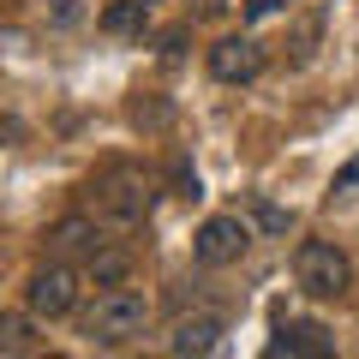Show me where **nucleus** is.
Segmentation results:
<instances>
[{"label":"nucleus","mask_w":359,"mask_h":359,"mask_svg":"<svg viewBox=\"0 0 359 359\" xmlns=\"http://www.w3.org/2000/svg\"><path fill=\"white\" fill-rule=\"evenodd\" d=\"M36 323L30 318H18V311H6V318H0V353H36Z\"/></svg>","instance_id":"9b49d317"},{"label":"nucleus","mask_w":359,"mask_h":359,"mask_svg":"<svg viewBox=\"0 0 359 359\" xmlns=\"http://www.w3.org/2000/svg\"><path fill=\"white\" fill-rule=\"evenodd\" d=\"M25 311L36 323H54V318H72L78 311V269L66 257H54L48 269H36L25 282Z\"/></svg>","instance_id":"20e7f679"},{"label":"nucleus","mask_w":359,"mask_h":359,"mask_svg":"<svg viewBox=\"0 0 359 359\" xmlns=\"http://www.w3.org/2000/svg\"><path fill=\"white\" fill-rule=\"evenodd\" d=\"M264 72V42H252V36H222L216 48H210V78L216 84H252V78Z\"/></svg>","instance_id":"0eeeda50"},{"label":"nucleus","mask_w":359,"mask_h":359,"mask_svg":"<svg viewBox=\"0 0 359 359\" xmlns=\"http://www.w3.org/2000/svg\"><path fill=\"white\" fill-rule=\"evenodd\" d=\"M150 25V0H114L102 13V30L108 36H132V30H144Z\"/></svg>","instance_id":"9d476101"},{"label":"nucleus","mask_w":359,"mask_h":359,"mask_svg":"<svg viewBox=\"0 0 359 359\" xmlns=\"http://www.w3.org/2000/svg\"><path fill=\"white\" fill-rule=\"evenodd\" d=\"M150 318H156L150 294H144V287L114 282V287H102V294H96V306L78 318V330H84L90 347H132V341H144V335H150Z\"/></svg>","instance_id":"f257e3e1"},{"label":"nucleus","mask_w":359,"mask_h":359,"mask_svg":"<svg viewBox=\"0 0 359 359\" xmlns=\"http://www.w3.org/2000/svg\"><path fill=\"white\" fill-rule=\"evenodd\" d=\"M150 6H156V0H150Z\"/></svg>","instance_id":"dca6fc26"},{"label":"nucleus","mask_w":359,"mask_h":359,"mask_svg":"<svg viewBox=\"0 0 359 359\" xmlns=\"http://www.w3.org/2000/svg\"><path fill=\"white\" fill-rule=\"evenodd\" d=\"M126 264H132V257L126 252H120V245H102V252H96V257H90V276H96V282H102V287H114V282H126Z\"/></svg>","instance_id":"f8f14e48"},{"label":"nucleus","mask_w":359,"mask_h":359,"mask_svg":"<svg viewBox=\"0 0 359 359\" xmlns=\"http://www.w3.org/2000/svg\"><path fill=\"white\" fill-rule=\"evenodd\" d=\"M330 353H335V335L323 323H282L269 341V359H330Z\"/></svg>","instance_id":"6e6552de"},{"label":"nucleus","mask_w":359,"mask_h":359,"mask_svg":"<svg viewBox=\"0 0 359 359\" xmlns=\"http://www.w3.org/2000/svg\"><path fill=\"white\" fill-rule=\"evenodd\" d=\"M222 318L216 311H198V318H180L174 323V335H168V353H180V359H204V353H216L222 347Z\"/></svg>","instance_id":"1a4fd4ad"},{"label":"nucleus","mask_w":359,"mask_h":359,"mask_svg":"<svg viewBox=\"0 0 359 359\" xmlns=\"http://www.w3.org/2000/svg\"><path fill=\"white\" fill-rule=\"evenodd\" d=\"M245 245H252V228H245V216H210L204 228L192 233V257L204 269H228L245 257Z\"/></svg>","instance_id":"39448f33"},{"label":"nucleus","mask_w":359,"mask_h":359,"mask_svg":"<svg viewBox=\"0 0 359 359\" xmlns=\"http://www.w3.org/2000/svg\"><path fill=\"white\" fill-rule=\"evenodd\" d=\"M252 216H257V228H269V233H287V228H294V216L276 210V204H264V198H252Z\"/></svg>","instance_id":"ddd939ff"},{"label":"nucleus","mask_w":359,"mask_h":359,"mask_svg":"<svg viewBox=\"0 0 359 359\" xmlns=\"http://www.w3.org/2000/svg\"><path fill=\"white\" fill-rule=\"evenodd\" d=\"M102 245H114V240H108V222L96 216V210L60 216V222L48 228V252H54V257H66V264H90Z\"/></svg>","instance_id":"423d86ee"},{"label":"nucleus","mask_w":359,"mask_h":359,"mask_svg":"<svg viewBox=\"0 0 359 359\" xmlns=\"http://www.w3.org/2000/svg\"><path fill=\"white\" fill-rule=\"evenodd\" d=\"M335 192H359V156H347V162L335 168Z\"/></svg>","instance_id":"4468645a"},{"label":"nucleus","mask_w":359,"mask_h":359,"mask_svg":"<svg viewBox=\"0 0 359 359\" xmlns=\"http://www.w3.org/2000/svg\"><path fill=\"white\" fill-rule=\"evenodd\" d=\"M294 282L311 299H347V287H353V257L335 240H299L294 245Z\"/></svg>","instance_id":"7ed1b4c3"},{"label":"nucleus","mask_w":359,"mask_h":359,"mask_svg":"<svg viewBox=\"0 0 359 359\" xmlns=\"http://www.w3.org/2000/svg\"><path fill=\"white\" fill-rule=\"evenodd\" d=\"M150 204H156V180L144 174V168L114 162V168H102V174L90 180V210H96L108 228H138V222L150 216Z\"/></svg>","instance_id":"f03ea898"},{"label":"nucleus","mask_w":359,"mask_h":359,"mask_svg":"<svg viewBox=\"0 0 359 359\" xmlns=\"http://www.w3.org/2000/svg\"><path fill=\"white\" fill-rule=\"evenodd\" d=\"M287 13V0H245V18H276Z\"/></svg>","instance_id":"2eb2a0df"}]
</instances>
